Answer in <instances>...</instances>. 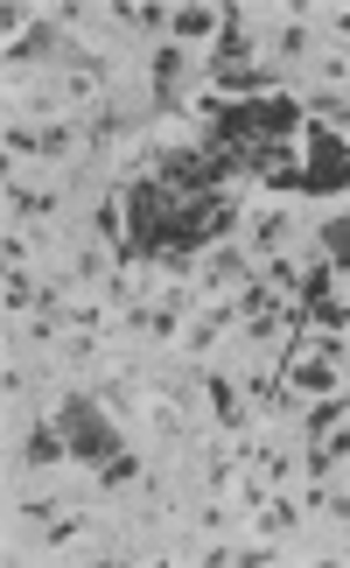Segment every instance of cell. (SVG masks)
I'll use <instances>...</instances> for the list:
<instances>
[{"mask_svg":"<svg viewBox=\"0 0 350 568\" xmlns=\"http://www.w3.org/2000/svg\"><path fill=\"white\" fill-rule=\"evenodd\" d=\"M64 457H70L64 428H35L29 443H22V463H29V470H50V463H64Z\"/></svg>","mask_w":350,"mask_h":568,"instance_id":"cell-5","label":"cell"},{"mask_svg":"<svg viewBox=\"0 0 350 568\" xmlns=\"http://www.w3.org/2000/svg\"><path fill=\"white\" fill-rule=\"evenodd\" d=\"M343 407H350L343 393H316V407H308V422H302V428H308V443H322V435L343 422Z\"/></svg>","mask_w":350,"mask_h":568,"instance_id":"cell-9","label":"cell"},{"mask_svg":"<svg viewBox=\"0 0 350 568\" xmlns=\"http://www.w3.org/2000/svg\"><path fill=\"white\" fill-rule=\"evenodd\" d=\"M295 520H302L295 499H266V505H260V534H266V540H274V534H295Z\"/></svg>","mask_w":350,"mask_h":568,"instance_id":"cell-12","label":"cell"},{"mask_svg":"<svg viewBox=\"0 0 350 568\" xmlns=\"http://www.w3.org/2000/svg\"><path fill=\"white\" fill-rule=\"evenodd\" d=\"M56 50V22H35L22 35H8V64H35V56H50Z\"/></svg>","mask_w":350,"mask_h":568,"instance_id":"cell-6","label":"cell"},{"mask_svg":"<svg viewBox=\"0 0 350 568\" xmlns=\"http://www.w3.org/2000/svg\"><path fill=\"white\" fill-rule=\"evenodd\" d=\"M231 316H239V302L218 295V302H210V309L197 316V324H189V351H210V345H218V330L231 324Z\"/></svg>","mask_w":350,"mask_h":568,"instance_id":"cell-4","label":"cell"},{"mask_svg":"<svg viewBox=\"0 0 350 568\" xmlns=\"http://www.w3.org/2000/svg\"><path fill=\"white\" fill-rule=\"evenodd\" d=\"M56 428H64V443H70L77 463H112V457H120V435H112V422L85 401V393H70V401L56 407Z\"/></svg>","mask_w":350,"mask_h":568,"instance_id":"cell-2","label":"cell"},{"mask_svg":"<svg viewBox=\"0 0 350 568\" xmlns=\"http://www.w3.org/2000/svg\"><path fill=\"white\" fill-rule=\"evenodd\" d=\"M231 281H252V267H245V253H210V267H204V288H231Z\"/></svg>","mask_w":350,"mask_h":568,"instance_id":"cell-10","label":"cell"},{"mask_svg":"<svg viewBox=\"0 0 350 568\" xmlns=\"http://www.w3.org/2000/svg\"><path fill=\"white\" fill-rule=\"evenodd\" d=\"M302 120L295 99H260V106H231L218 120V148H266V141H287Z\"/></svg>","mask_w":350,"mask_h":568,"instance_id":"cell-1","label":"cell"},{"mask_svg":"<svg viewBox=\"0 0 350 568\" xmlns=\"http://www.w3.org/2000/svg\"><path fill=\"white\" fill-rule=\"evenodd\" d=\"M329 35H343V43H350V14H343V8L329 14Z\"/></svg>","mask_w":350,"mask_h":568,"instance_id":"cell-17","label":"cell"},{"mask_svg":"<svg viewBox=\"0 0 350 568\" xmlns=\"http://www.w3.org/2000/svg\"><path fill=\"white\" fill-rule=\"evenodd\" d=\"M322 260H329V267H343V260H350V211L322 225Z\"/></svg>","mask_w":350,"mask_h":568,"instance_id":"cell-13","label":"cell"},{"mask_svg":"<svg viewBox=\"0 0 350 568\" xmlns=\"http://www.w3.org/2000/svg\"><path fill=\"white\" fill-rule=\"evenodd\" d=\"M225 91H274V70H218Z\"/></svg>","mask_w":350,"mask_h":568,"instance_id":"cell-15","label":"cell"},{"mask_svg":"<svg viewBox=\"0 0 350 568\" xmlns=\"http://www.w3.org/2000/svg\"><path fill=\"white\" fill-rule=\"evenodd\" d=\"M350 183V141L329 127H308V162H302V189H343Z\"/></svg>","mask_w":350,"mask_h":568,"instance_id":"cell-3","label":"cell"},{"mask_svg":"<svg viewBox=\"0 0 350 568\" xmlns=\"http://www.w3.org/2000/svg\"><path fill=\"white\" fill-rule=\"evenodd\" d=\"M218 22H225L218 8H183V14H168V35H175V50H183V43H204Z\"/></svg>","mask_w":350,"mask_h":568,"instance_id":"cell-7","label":"cell"},{"mask_svg":"<svg viewBox=\"0 0 350 568\" xmlns=\"http://www.w3.org/2000/svg\"><path fill=\"white\" fill-rule=\"evenodd\" d=\"M252 470H260L266 484H281V478H287V449H281V443H260V449H252Z\"/></svg>","mask_w":350,"mask_h":568,"instance_id":"cell-14","label":"cell"},{"mask_svg":"<svg viewBox=\"0 0 350 568\" xmlns=\"http://www.w3.org/2000/svg\"><path fill=\"white\" fill-rule=\"evenodd\" d=\"M274 50H281V56H302V50H308V29H302V22H287V29L274 35Z\"/></svg>","mask_w":350,"mask_h":568,"instance_id":"cell-16","label":"cell"},{"mask_svg":"<svg viewBox=\"0 0 350 568\" xmlns=\"http://www.w3.org/2000/svg\"><path fill=\"white\" fill-rule=\"evenodd\" d=\"M252 245H260V253H281V245H287V211H260V218H252Z\"/></svg>","mask_w":350,"mask_h":568,"instance_id":"cell-11","label":"cell"},{"mask_svg":"<svg viewBox=\"0 0 350 568\" xmlns=\"http://www.w3.org/2000/svg\"><path fill=\"white\" fill-rule=\"evenodd\" d=\"M204 386H210V407H218V422H225V428H245V401H239V386H231L225 372H210Z\"/></svg>","mask_w":350,"mask_h":568,"instance_id":"cell-8","label":"cell"}]
</instances>
